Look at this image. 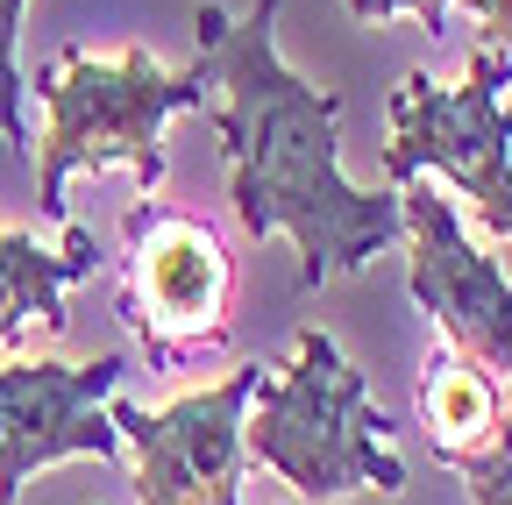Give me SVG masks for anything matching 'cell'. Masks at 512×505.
<instances>
[{
	"label": "cell",
	"mask_w": 512,
	"mask_h": 505,
	"mask_svg": "<svg viewBox=\"0 0 512 505\" xmlns=\"http://www.w3.org/2000/svg\"><path fill=\"white\" fill-rule=\"evenodd\" d=\"M278 8L256 0L242 22L228 8L192 15L200 29V65L221 86L214 136L228 164V207L242 235H292L299 285H328L342 271H363L377 249L406 235L392 185H356L342 171V93L299 79L278 57Z\"/></svg>",
	"instance_id": "1"
},
{
	"label": "cell",
	"mask_w": 512,
	"mask_h": 505,
	"mask_svg": "<svg viewBox=\"0 0 512 505\" xmlns=\"http://www.w3.org/2000/svg\"><path fill=\"white\" fill-rule=\"evenodd\" d=\"M392 427L399 420L370 399L363 370L335 349V335L306 328L278 377H256L242 456L256 470H278L299 498H320V505H342L349 491L399 498L406 463L392 456Z\"/></svg>",
	"instance_id": "2"
},
{
	"label": "cell",
	"mask_w": 512,
	"mask_h": 505,
	"mask_svg": "<svg viewBox=\"0 0 512 505\" xmlns=\"http://www.w3.org/2000/svg\"><path fill=\"white\" fill-rule=\"evenodd\" d=\"M207 65L171 72L143 43H128L121 57H86V50H64L57 65L36 79V100L50 114V129L36 143V214L64 221V193L72 178H100L114 164H128L143 178V193H157L171 157H164V121L207 107Z\"/></svg>",
	"instance_id": "3"
},
{
	"label": "cell",
	"mask_w": 512,
	"mask_h": 505,
	"mask_svg": "<svg viewBox=\"0 0 512 505\" xmlns=\"http://www.w3.org/2000/svg\"><path fill=\"white\" fill-rule=\"evenodd\" d=\"M512 50L477 43L470 72L441 86L434 72H406L392 86V136H384V185L441 171L477 207V221L512 242Z\"/></svg>",
	"instance_id": "4"
},
{
	"label": "cell",
	"mask_w": 512,
	"mask_h": 505,
	"mask_svg": "<svg viewBox=\"0 0 512 505\" xmlns=\"http://www.w3.org/2000/svg\"><path fill=\"white\" fill-rule=\"evenodd\" d=\"M121 321L143 342L150 370H185L235 328V257L214 221L136 200L121 221Z\"/></svg>",
	"instance_id": "5"
},
{
	"label": "cell",
	"mask_w": 512,
	"mask_h": 505,
	"mask_svg": "<svg viewBox=\"0 0 512 505\" xmlns=\"http://www.w3.org/2000/svg\"><path fill=\"white\" fill-rule=\"evenodd\" d=\"M264 363H235L221 385L185 392L171 406L107 399L121 441L136 449V498L143 505H242V420Z\"/></svg>",
	"instance_id": "6"
},
{
	"label": "cell",
	"mask_w": 512,
	"mask_h": 505,
	"mask_svg": "<svg viewBox=\"0 0 512 505\" xmlns=\"http://www.w3.org/2000/svg\"><path fill=\"white\" fill-rule=\"evenodd\" d=\"M128 377V356L107 349L93 363H0V505H8L36 470L50 463H114L121 456V427L107 413L114 385Z\"/></svg>",
	"instance_id": "7"
},
{
	"label": "cell",
	"mask_w": 512,
	"mask_h": 505,
	"mask_svg": "<svg viewBox=\"0 0 512 505\" xmlns=\"http://www.w3.org/2000/svg\"><path fill=\"white\" fill-rule=\"evenodd\" d=\"M399 214H406V285L434 313V328L448 335L463 363L512 377V278L463 235L456 207H448L427 178L399 185Z\"/></svg>",
	"instance_id": "8"
},
{
	"label": "cell",
	"mask_w": 512,
	"mask_h": 505,
	"mask_svg": "<svg viewBox=\"0 0 512 505\" xmlns=\"http://www.w3.org/2000/svg\"><path fill=\"white\" fill-rule=\"evenodd\" d=\"M100 249H93V228H72L64 221V242L43 249L36 235L8 228L0 235V342L22 349L29 328L43 335H64L72 328V313H64V292H72L79 278H93Z\"/></svg>",
	"instance_id": "9"
},
{
	"label": "cell",
	"mask_w": 512,
	"mask_h": 505,
	"mask_svg": "<svg viewBox=\"0 0 512 505\" xmlns=\"http://www.w3.org/2000/svg\"><path fill=\"white\" fill-rule=\"evenodd\" d=\"M505 399H498V377L463 363L456 349L427 356L420 370V420H427V449H477V441L498 427Z\"/></svg>",
	"instance_id": "10"
},
{
	"label": "cell",
	"mask_w": 512,
	"mask_h": 505,
	"mask_svg": "<svg viewBox=\"0 0 512 505\" xmlns=\"http://www.w3.org/2000/svg\"><path fill=\"white\" fill-rule=\"evenodd\" d=\"M434 463L463 477L470 505H512V399L477 449H434Z\"/></svg>",
	"instance_id": "11"
},
{
	"label": "cell",
	"mask_w": 512,
	"mask_h": 505,
	"mask_svg": "<svg viewBox=\"0 0 512 505\" xmlns=\"http://www.w3.org/2000/svg\"><path fill=\"white\" fill-rule=\"evenodd\" d=\"M22 22H29V0H0V136H8L15 150H29V121H22Z\"/></svg>",
	"instance_id": "12"
},
{
	"label": "cell",
	"mask_w": 512,
	"mask_h": 505,
	"mask_svg": "<svg viewBox=\"0 0 512 505\" xmlns=\"http://www.w3.org/2000/svg\"><path fill=\"white\" fill-rule=\"evenodd\" d=\"M448 8H456V0H349V15H356V22H392V15H413L427 36H441V29H448Z\"/></svg>",
	"instance_id": "13"
},
{
	"label": "cell",
	"mask_w": 512,
	"mask_h": 505,
	"mask_svg": "<svg viewBox=\"0 0 512 505\" xmlns=\"http://www.w3.org/2000/svg\"><path fill=\"white\" fill-rule=\"evenodd\" d=\"M470 15L484 22V43L512 50V0H470Z\"/></svg>",
	"instance_id": "14"
}]
</instances>
